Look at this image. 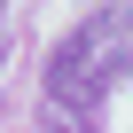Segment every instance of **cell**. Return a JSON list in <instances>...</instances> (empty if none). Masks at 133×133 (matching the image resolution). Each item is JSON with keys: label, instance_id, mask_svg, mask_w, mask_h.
Masks as SVG:
<instances>
[{"label": "cell", "instance_id": "6da1fadb", "mask_svg": "<svg viewBox=\"0 0 133 133\" xmlns=\"http://www.w3.org/2000/svg\"><path fill=\"white\" fill-rule=\"evenodd\" d=\"M125 71H133V8H102L47 55V102L102 117V102Z\"/></svg>", "mask_w": 133, "mask_h": 133}, {"label": "cell", "instance_id": "7a4b0ae2", "mask_svg": "<svg viewBox=\"0 0 133 133\" xmlns=\"http://www.w3.org/2000/svg\"><path fill=\"white\" fill-rule=\"evenodd\" d=\"M39 133H102L86 110H63V102H39Z\"/></svg>", "mask_w": 133, "mask_h": 133}, {"label": "cell", "instance_id": "3957f363", "mask_svg": "<svg viewBox=\"0 0 133 133\" xmlns=\"http://www.w3.org/2000/svg\"><path fill=\"white\" fill-rule=\"evenodd\" d=\"M0 71H8V47H0Z\"/></svg>", "mask_w": 133, "mask_h": 133}, {"label": "cell", "instance_id": "277c9868", "mask_svg": "<svg viewBox=\"0 0 133 133\" xmlns=\"http://www.w3.org/2000/svg\"><path fill=\"white\" fill-rule=\"evenodd\" d=\"M0 8H8V0H0Z\"/></svg>", "mask_w": 133, "mask_h": 133}]
</instances>
